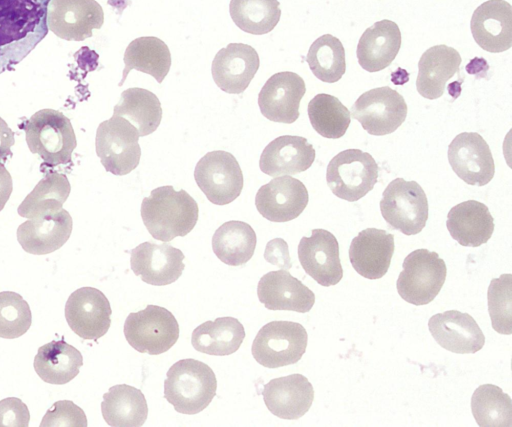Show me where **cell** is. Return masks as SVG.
I'll list each match as a JSON object with an SVG mask.
<instances>
[{"label":"cell","mask_w":512,"mask_h":427,"mask_svg":"<svg viewBox=\"0 0 512 427\" xmlns=\"http://www.w3.org/2000/svg\"><path fill=\"white\" fill-rule=\"evenodd\" d=\"M309 196L305 185L290 175L272 179L261 186L255 196L258 212L272 222L297 218L306 208Z\"/></svg>","instance_id":"18"},{"label":"cell","mask_w":512,"mask_h":427,"mask_svg":"<svg viewBox=\"0 0 512 427\" xmlns=\"http://www.w3.org/2000/svg\"><path fill=\"white\" fill-rule=\"evenodd\" d=\"M29 150L49 166L71 162L77 141L71 121L62 112L41 109L24 124Z\"/></svg>","instance_id":"4"},{"label":"cell","mask_w":512,"mask_h":427,"mask_svg":"<svg viewBox=\"0 0 512 427\" xmlns=\"http://www.w3.org/2000/svg\"><path fill=\"white\" fill-rule=\"evenodd\" d=\"M428 328L435 341L453 353H476L485 344L479 325L465 312L449 310L435 314L429 319Z\"/></svg>","instance_id":"21"},{"label":"cell","mask_w":512,"mask_h":427,"mask_svg":"<svg viewBox=\"0 0 512 427\" xmlns=\"http://www.w3.org/2000/svg\"><path fill=\"white\" fill-rule=\"evenodd\" d=\"M257 51L244 43H230L215 55L211 73L216 85L229 94H241L259 69Z\"/></svg>","instance_id":"20"},{"label":"cell","mask_w":512,"mask_h":427,"mask_svg":"<svg viewBox=\"0 0 512 427\" xmlns=\"http://www.w3.org/2000/svg\"><path fill=\"white\" fill-rule=\"evenodd\" d=\"M51 0H0V74L15 67L48 34Z\"/></svg>","instance_id":"1"},{"label":"cell","mask_w":512,"mask_h":427,"mask_svg":"<svg viewBox=\"0 0 512 427\" xmlns=\"http://www.w3.org/2000/svg\"><path fill=\"white\" fill-rule=\"evenodd\" d=\"M14 143V132L0 117V162L4 163L8 157L12 156L11 147Z\"/></svg>","instance_id":"47"},{"label":"cell","mask_w":512,"mask_h":427,"mask_svg":"<svg viewBox=\"0 0 512 427\" xmlns=\"http://www.w3.org/2000/svg\"><path fill=\"white\" fill-rule=\"evenodd\" d=\"M461 64L459 52L447 45H435L427 49L418 62L416 88L421 96L437 99L444 93L447 81L458 71Z\"/></svg>","instance_id":"30"},{"label":"cell","mask_w":512,"mask_h":427,"mask_svg":"<svg viewBox=\"0 0 512 427\" xmlns=\"http://www.w3.org/2000/svg\"><path fill=\"white\" fill-rule=\"evenodd\" d=\"M402 267L396 283L400 297L416 306L432 302L446 279L444 260L436 252L416 249L405 257Z\"/></svg>","instance_id":"5"},{"label":"cell","mask_w":512,"mask_h":427,"mask_svg":"<svg viewBox=\"0 0 512 427\" xmlns=\"http://www.w3.org/2000/svg\"><path fill=\"white\" fill-rule=\"evenodd\" d=\"M264 258L267 262L284 270L292 267L288 245L281 238H275L267 243Z\"/></svg>","instance_id":"46"},{"label":"cell","mask_w":512,"mask_h":427,"mask_svg":"<svg viewBox=\"0 0 512 427\" xmlns=\"http://www.w3.org/2000/svg\"><path fill=\"white\" fill-rule=\"evenodd\" d=\"M73 228L72 217L65 209L31 218L17 228L22 249L33 255H45L61 248Z\"/></svg>","instance_id":"23"},{"label":"cell","mask_w":512,"mask_h":427,"mask_svg":"<svg viewBox=\"0 0 512 427\" xmlns=\"http://www.w3.org/2000/svg\"><path fill=\"white\" fill-rule=\"evenodd\" d=\"M446 226L451 237L460 245L478 247L491 238L494 219L485 204L467 200L450 209Z\"/></svg>","instance_id":"29"},{"label":"cell","mask_w":512,"mask_h":427,"mask_svg":"<svg viewBox=\"0 0 512 427\" xmlns=\"http://www.w3.org/2000/svg\"><path fill=\"white\" fill-rule=\"evenodd\" d=\"M256 242V233L248 223L231 220L223 223L215 231L212 249L223 263L241 266L252 258Z\"/></svg>","instance_id":"35"},{"label":"cell","mask_w":512,"mask_h":427,"mask_svg":"<svg viewBox=\"0 0 512 427\" xmlns=\"http://www.w3.org/2000/svg\"><path fill=\"white\" fill-rule=\"evenodd\" d=\"M139 133L127 119L113 115L96 131L95 149L107 172L122 176L134 170L141 157Z\"/></svg>","instance_id":"6"},{"label":"cell","mask_w":512,"mask_h":427,"mask_svg":"<svg viewBox=\"0 0 512 427\" xmlns=\"http://www.w3.org/2000/svg\"><path fill=\"white\" fill-rule=\"evenodd\" d=\"M13 190L12 177L4 164L0 162V211L9 200Z\"/></svg>","instance_id":"48"},{"label":"cell","mask_w":512,"mask_h":427,"mask_svg":"<svg viewBox=\"0 0 512 427\" xmlns=\"http://www.w3.org/2000/svg\"><path fill=\"white\" fill-rule=\"evenodd\" d=\"M307 342V332L300 323L271 321L258 331L251 352L260 365L274 369L297 363Z\"/></svg>","instance_id":"8"},{"label":"cell","mask_w":512,"mask_h":427,"mask_svg":"<svg viewBox=\"0 0 512 427\" xmlns=\"http://www.w3.org/2000/svg\"><path fill=\"white\" fill-rule=\"evenodd\" d=\"M40 427H87V418L72 401L60 400L45 413Z\"/></svg>","instance_id":"44"},{"label":"cell","mask_w":512,"mask_h":427,"mask_svg":"<svg viewBox=\"0 0 512 427\" xmlns=\"http://www.w3.org/2000/svg\"><path fill=\"white\" fill-rule=\"evenodd\" d=\"M183 252L170 244L143 242L130 251V265L145 283L169 285L182 275L185 268Z\"/></svg>","instance_id":"19"},{"label":"cell","mask_w":512,"mask_h":427,"mask_svg":"<svg viewBox=\"0 0 512 427\" xmlns=\"http://www.w3.org/2000/svg\"><path fill=\"white\" fill-rule=\"evenodd\" d=\"M32 323L29 304L13 291L0 292V337L15 339L24 335Z\"/></svg>","instance_id":"43"},{"label":"cell","mask_w":512,"mask_h":427,"mask_svg":"<svg viewBox=\"0 0 512 427\" xmlns=\"http://www.w3.org/2000/svg\"><path fill=\"white\" fill-rule=\"evenodd\" d=\"M298 258L304 271L318 284L336 285L343 277L336 237L325 229H313L310 237H302Z\"/></svg>","instance_id":"16"},{"label":"cell","mask_w":512,"mask_h":427,"mask_svg":"<svg viewBox=\"0 0 512 427\" xmlns=\"http://www.w3.org/2000/svg\"><path fill=\"white\" fill-rule=\"evenodd\" d=\"M113 115L121 116L134 125L139 136L153 133L160 125L162 108L158 97L139 87L128 88L121 93L114 106Z\"/></svg>","instance_id":"36"},{"label":"cell","mask_w":512,"mask_h":427,"mask_svg":"<svg viewBox=\"0 0 512 427\" xmlns=\"http://www.w3.org/2000/svg\"><path fill=\"white\" fill-rule=\"evenodd\" d=\"M83 365L78 349L61 340H52L38 348L34 370L46 383L63 385L74 379Z\"/></svg>","instance_id":"31"},{"label":"cell","mask_w":512,"mask_h":427,"mask_svg":"<svg viewBox=\"0 0 512 427\" xmlns=\"http://www.w3.org/2000/svg\"><path fill=\"white\" fill-rule=\"evenodd\" d=\"M29 420V409L21 399L8 397L0 400V427H28Z\"/></svg>","instance_id":"45"},{"label":"cell","mask_w":512,"mask_h":427,"mask_svg":"<svg viewBox=\"0 0 512 427\" xmlns=\"http://www.w3.org/2000/svg\"><path fill=\"white\" fill-rule=\"evenodd\" d=\"M259 301L269 310L309 312L314 303V293L287 270L270 271L257 285Z\"/></svg>","instance_id":"26"},{"label":"cell","mask_w":512,"mask_h":427,"mask_svg":"<svg viewBox=\"0 0 512 427\" xmlns=\"http://www.w3.org/2000/svg\"><path fill=\"white\" fill-rule=\"evenodd\" d=\"M378 171V165L371 154L351 148L339 152L330 160L326 181L334 195L354 202L373 189Z\"/></svg>","instance_id":"10"},{"label":"cell","mask_w":512,"mask_h":427,"mask_svg":"<svg viewBox=\"0 0 512 427\" xmlns=\"http://www.w3.org/2000/svg\"><path fill=\"white\" fill-rule=\"evenodd\" d=\"M492 328L505 335L512 333V275L493 278L487 292Z\"/></svg>","instance_id":"42"},{"label":"cell","mask_w":512,"mask_h":427,"mask_svg":"<svg viewBox=\"0 0 512 427\" xmlns=\"http://www.w3.org/2000/svg\"><path fill=\"white\" fill-rule=\"evenodd\" d=\"M166 376L164 398L179 413L197 414L207 408L216 395V376L199 360H179L169 368Z\"/></svg>","instance_id":"3"},{"label":"cell","mask_w":512,"mask_h":427,"mask_svg":"<svg viewBox=\"0 0 512 427\" xmlns=\"http://www.w3.org/2000/svg\"><path fill=\"white\" fill-rule=\"evenodd\" d=\"M104 12L96 0H51L47 9L48 29L67 41H83L100 29Z\"/></svg>","instance_id":"13"},{"label":"cell","mask_w":512,"mask_h":427,"mask_svg":"<svg viewBox=\"0 0 512 427\" xmlns=\"http://www.w3.org/2000/svg\"><path fill=\"white\" fill-rule=\"evenodd\" d=\"M71 191L65 174L48 173L18 206L17 212L28 219L43 216L62 209Z\"/></svg>","instance_id":"37"},{"label":"cell","mask_w":512,"mask_h":427,"mask_svg":"<svg viewBox=\"0 0 512 427\" xmlns=\"http://www.w3.org/2000/svg\"><path fill=\"white\" fill-rule=\"evenodd\" d=\"M447 156L456 175L469 185L484 186L494 177L491 150L476 132L458 134L449 144Z\"/></svg>","instance_id":"15"},{"label":"cell","mask_w":512,"mask_h":427,"mask_svg":"<svg viewBox=\"0 0 512 427\" xmlns=\"http://www.w3.org/2000/svg\"><path fill=\"white\" fill-rule=\"evenodd\" d=\"M101 412L111 427H140L147 419L148 406L140 389L118 384L103 395Z\"/></svg>","instance_id":"32"},{"label":"cell","mask_w":512,"mask_h":427,"mask_svg":"<svg viewBox=\"0 0 512 427\" xmlns=\"http://www.w3.org/2000/svg\"><path fill=\"white\" fill-rule=\"evenodd\" d=\"M229 13L242 31L263 35L271 32L281 16L278 0H231Z\"/></svg>","instance_id":"38"},{"label":"cell","mask_w":512,"mask_h":427,"mask_svg":"<svg viewBox=\"0 0 512 427\" xmlns=\"http://www.w3.org/2000/svg\"><path fill=\"white\" fill-rule=\"evenodd\" d=\"M307 112L314 130L329 139L342 137L351 121L350 112L341 101L326 93L315 95L308 103Z\"/></svg>","instance_id":"40"},{"label":"cell","mask_w":512,"mask_h":427,"mask_svg":"<svg viewBox=\"0 0 512 427\" xmlns=\"http://www.w3.org/2000/svg\"><path fill=\"white\" fill-rule=\"evenodd\" d=\"M394 236L382 229L367 228L351 241L349 259L354 270L367 279L383 277L394 253Z\"/></svg>","instance_id":"24"},{"label":"cell","mask_w":512,"mask_h":427,"mask_svg":"<svg viewBox=\"0 0 512 427\" xmlns=\"http://www.w3.org/2000/svg\"><path fill=\"white\" fill-rule=\"evenodd\" d=\"M352 118L371 135L382 136L397 130L407 116V104L396 90L384 86L361 94L351 107Z\"/></svg>","instance_id":"12"},{"label":"cell","mask_w":512,"mask_h":427,"mask_svg":"<svg viewBox=\"0 0 512 427\" xmlns=\"http://www.w3.org/2000/svg\"><path fill=\"white\" fill-rule=\"evenodd\" d=\"M123 332L128 344L138 352L159 355L177 342L179 325L169 310L150 304L127 316Z\"/></svg>","instance_id":"7"},{"label":"cell","mask_w":512,"mask_h":427,"mask_svg":"<svg viewBox=\"0 0 512 427\" xmlns=\"http://www.w3.org/2000/svg\"><path fill=\"white\" fill-rule=\"evenodd\" d=\"M111 306L99 289L82 287L70 294L65 318L71 330L86 340H98L111 325Z\"/></svg>","instance_id":"14"},{"label":"cell","mask_w":512,"mask_h":427,"mask_svg":"<svg viewBox=\"0 0 512 427\" xmlns=\"http://www.w3.org/2000/svg\"><path fill=\"white\" fill-rule=\"evenodd\" d=\"M306 92L305 82L294 72L273 74L258 95L262 115L270 121L291 124L300 113V101Z\"/></svg>","instance_id":"17"},{"label":"cell","mask_w":512,"mask_h":427,"mask_svg":"<svg viewBox=\"0 0 512 427\" xmlns=\"http://www.w3.org/2000/svg\"><path fill=\"white\" fill-rule=\"evenodd\" d=\"M470 28L475 42L485 51L504 52L512 46V7L505 0H488L472 14Z\"/></svg>","instance_id":"22"},{"label":"cell","mask_w":512,"mask_h":427,"mask_svg":"<svg viewBox=\"0 0 512 427\" xmlns=\"http://www.w3.org/2000/svg\"><path fill=\"white\" fill-rule=\"evenodd\" d=\"M401 47V32L398 25L388 19L375 22L362 34L357 45L360 66L368 72L387 68Z\"/></svg>","instance_id":"28"},{"label":"cell","mask_w":512,"mask_h":427,"mask_svg":"<svg viewBox=\"0 0 512 427\" xmlns=\"http://www.w3.org/2000/svg\"><path fill=\"white\" fill-rule=\"evenodd\" d=\"M264 403L275 416L296 420L304 416L314 400V389L301 374H292L270 380L262 391Z\"/></svg>","instance_id":"25"},{"label":"cell","mask_w":512,"mask_h":427,"mask_svg":"<svg viewBox=\"0 0 512 427\" xmlns=\"http://www.w3.org/2000/svg\"><path fill=\"white\" fill-rule=\"evenodd\" d=\"M124 69L119 86H122L133 69L151 75L162 83L171 67V54L168 46L154 36H143L132 40L124 52Z\"/></svg>","instance_id":"33"},{"label":"cell","mask_w":512,"mask_h":427,"mask_svg":"<svg viewBox=\"0 0 512 427\" xmlns=\"http://www.w3.org/2000/svg\"><path fill=\"white\" fill-rule=\"evenodd\" d=\"M245 338L241 322L234 317H219L197 326L191 335L195 350L208 355L225 356L236 352Z\"/></svg>","instance_id":"34"},{"label":"cell","mask_w":512,"mask_h":427,"mask_svg":"<svg viewBox=\"0 0 512 427\" xmlns=\"http://www.w3.org/2000/svg\"><path fill=\"white\" fill-rule=\"evenodd\" d=\"M306 62L319 80L335 83L342 78L346 71L343 44L337 37L324 34L311 44Z\"/></svg>","instance_id":"41"},{"label":"cell","mask_w":512,"mask_h":427,"mask_svg":"<svg viewBox=\"0 0 512 427\" xmlns=\"http://www.w3.org/2000/svg\"><path fill=\"white\" fill-rule=\"evenodd\" d=\"M315 149L301 136L283 135L262 151L259 167L268 176L295 175L304 172L315 160Z\"/></svg>","instance_id":"27"},{"label":"cell","mask_w":512,"mask_h":427,"mask_svg":"<svg viewBox=\"0 0 512 427\" xmlns=\"http://www.w3.org/2000/svg\"><path fill=\"white\" fill-rule=\"evenodd\" d=\"M196 184L207 199L216 205L234 201L243 189V174L236 158L229 152L206 153L194 170Z\"/></svg>","instance_id":"11"},{"label":"cell","mask_w":512,"mask_h":427,"mask_svg":"<svg viewBox=\"0 0 512 427\" xmlns=\"http://www.w3.org/2000/svg\"><path fill=\"white\" fill-rule=\"evenodd\" d=\"M197 202L184 190L161 186L142 200L141 217L150 235L162 242L186 236L198 221Z\"/></svg>","instance_id":"2"},{"label":"cell","mask_w":512,"mask_h":427,"mask_svg":"<svg viewBox=\"0 0 512 427\" xmlns=\"http://www.w3.org/2000/svg\"><path fill=\"white\" fill-rule=\"evenodd\" d=\"M471 411L480 427L512 426L511 398L496 385L483 384L474 391Z\"/></svg>","instance_id":"39"},{"label":"cell","mask_w":512,"mask_h":427,"mask_svg":"<svg viewBox=\"0 0 512 427\" xmlns=\"http://www.w3.org/2000/svg\"><path fill=\"white\" fill-rule=\"evenodd\" d=\"M380 211L390 227L405 235H415L426 225L428 200L416 181L396 178L382 193Z\"/></svg>","instance_id":"9"}]
</instances>
